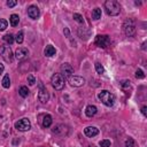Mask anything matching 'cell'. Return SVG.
I'll list each match as a JSON object with an SVG mask.
<instances>
[{"label": "cell", "mask_w": 147, "mask_h": 147, "mask_svg": "<svg viewBox=\"0 0 147 147\" xmlns=\"http://www.w3.org/2000/svg\"><path fill=\"white\" fill-rule=\"evenodd\" d=\"M134 146V140L132 138H127L125 141V147H133Z\"/></svg>", "instance_id": "29"}, {"label": "cell", "mask_w": 147, "mask_h": 147, "mask_svg": "<svg viewBox=\"0 0 147 147\" xmlns=\"http://www.w3.org/2000/svg\"><path fill=\"white\" fill-rule=\"evenodd\" d=\"M94 67H95V71H96L99 75H102V74H105V68H103V65H102L101 63H99V62H95V63H94Z\"/></svg>", "instance_id": "24"}, {"label": "cell", "mask_w": 147, "mask_h": 147, "mask_svg": "<svg viewBox=\"0 0 147 147\" xmlns=\"http://www.w3.org/2000/svg\"><path fill=\"white\" fill-rule=\"evenodd\" d=\"M123 31L127 37H133L136 34V25L132 20H126L123 24Z\"/></svg>", "instance_id": "7"}, {"label": "cell", "mask_w": 147, "mask_h": 147, "mask_svg": "<svg viewBox=\"0 0 147 147\" xmlns=\"http://www.w3.org/2000/svg\"><path fill=\"white\" fill-rule=\"evenodd\" d=\"M105 9L108 15L116 16L121 13V5L116 0H107L105 1Z\"/></svg>", "instance_id": "1"}, {"label": "cell", "mask_w": 147, "mask_h": 147, "mask_svg": "<svg viewBox=\"0 0 147 147\" xmlns=\"http://www.w3.org/2000/svg\"><path fill=\"white\" fill-rule=\"evenodd\" d=\"M96 111H98V108L94 105H88L86 107V109H85V115L87 117H93L96 114Z\"/></svg>", "instance_id": "15"}, {"label": "cell", "mask_w": 147, "mask_h": 147, "mask_svg": "<svg viewBox=\"0 0 147 147\" xmlns=\"http://www.w3.org/2000/svg\"><path fill=\"white\" fill-rule=\"evenodd\" d=\"M101 14H102L101 9H100L99 7H96V8H94V9H93V11H92V18L96 21V20L101 18Z\"/></svg>", "instance_id": "19"}, {"label": "cell", "mask_w": 147, "mask_h": 147, "mask_svg": "<svg viewBox=\"0 0 147 147\" xmlns=\"http://www.w3.org/2000/svg\"><path fill=\"white\" fill-rule=\"evenodd\" d=\"M38 99H39V101L41 102V103H47L48 102V100H49V93H48V91H47V88L42 85V84H40L39 85V92H38Z\"/></svg>", "instance_id": "8"}, {"label": "cell", "mask_w": 147, "mask_h": 147, "mask_svg": "<svg viewBox=\"0 0 147 147\" xmlns=\"http://www.w3.org/2000/svg\"><path fill=\"white\" fill-rule=\"evenodd\" d=\"M98 99L107 107H111L115 103V95L107 90H102L98 93Z\"/></svg>", "instance_id": "2"}, {"label": "cell", "mask_w": 147, "mask_h": 147, "mask_svg": "<svg viewBox=\"0 0 147 147\" xmlns=\"http://www.w3.org/2000/svg\"><path fill=\"white\" fill-rule=\"evenodd\" d=\"M51 84L56 91H61L64 87V78L61 74H54L51 78Z\"/></svg>", "instance_id": "3"}, {"label": "cell", "mask_w": 147, "mask_h": 147, "mask_svg": "<svg viewBox=\"0 0 147 147\" xmlns=\"http://www.w3.org/2000/svg\"><path fill=\"white\" fill-rule=\"evenodd\" d=\"M68 82L74 87H80L85 84V78H83L80 76H71L68 78Z\"/></svg>", "instance_id": "11"}, {"label": "cell", "mask_w": 147, "mask_h": 147, "mask_svg": "<svg viewBox=\"0 0 147 147\" xmlns=\"http://www.w3.org/2000/svg\"><path fill=\"white\" fill-rule=\"evenodd\" d=\"M28 15H29L30 18L37 20V18L40 16V10H39V8H38L37 6L31 5V6L28 7Z\"/></svg>", "instance_id": "12"}, {"label": "cell", "mask_w": 147, "mask_h": 147, "mask_svg": "<svg viewBox=\"0 0 147 147\" xmlns=\"http://www.w3.org/2000/svg\"><path fill=\"white\" fill-rule=\"evenodd\" d=\"M14 126H15L16 130L22 131V132H25V131H29L31 129V122L28 118H21L17 122H15Z\"/></svg>", "instance_id": "6"}, {"label": "cell", "mask_w": 147, "mask_h": 147, "mask_svg": "<svg viewBox=\"0 0 147 147\" xmlns=\"http://www.w3.org/2000/svg\"><path fill=\"white\" fill-rule=\"evenodd\" d=\"M52 132H53L54 134L59 136V137H64V136L68 134L69 129H68V126L64 125V124H57V125H55V126L52 129Z\"/></svg>", "instance_id": "9"}, {"label": "cell", "mask_w": 147, "mask_h": 147, "mask_svg": "<svg viewBox=\"0 0 147 147\" xmlns=\"http://www.w3.org/2000/svg\"><path fill=\"white\" fill-rule=\"evenodd\" d=\"M60 70H61V75L63 76V78L64 77L69 78V77L74 76V68H72V65L70 63H63L60 67Z\"/></svg>", "instance_id": "10"}, {"label": "cell", "mask_w": 147, "mask_h": 147, "mask_svg": "<svg viewBox=\"0 0 147 147\" xmlns=\"http://www.w3.org/2000/svg\"><path fill=\"white\" fill-rule=\"evenodd\" d=\"M52 116L51 115H48V114H46V115H44L42 116V119H41V125L44 126V127H49L51 125H52Z\"/></svg>", "instance_id": "16"}, {"label": "cell", "mask_w": 147, "mask_h": 147, "mask_svg": "<svg viewBox=\"0 0 147 147\" xmlns=\"http://www.w3.org/2000/svg\"><path fill=\"white\" fill-rule=\"evenodd\" d=\"M6 5H7L9 8H13V7H15V6L17 5V1H16V0H8V1L6 2Z\"/></svg>", "instance_id": "31"}, {"label": "cell", "mask_w": 147, "mask_h": 147, "mask_svg": "<svg viewBox=\"0 0 147 147\" xmlns=\"http://www.w3.org/2000/svg\"><path fill=\"white\" fill-rule=\"evenodd\" d=\"M28 54H29V51H28L26 48H24V47H20V48L16 49L14 56H15L17 60H24V59L28 56Z\"/></svg>", "instance_id": "13"}, {"label": "cell", "mask_w": 147, "mask_h": 147, "mask_svg": "<svg viewBox=\"0 0 147 147\" xmlns=\"http://www.w3.org/2000/svg\"><path fill=\"white\" fill-rule=\"evenodd\" d=\"M23 40H24V33H23V31H18L15 36V41L17 44H22Z\"/></svg>", "instance_id": "22"}, {"label": "cell", "mask_w": 147, "mask_h": 147, "mask_svg": "<svg viewBox=\"0 0 147 147\" xmlns=\"http://www.w3.org/2000/svg\"><path fill=\"white\" fill-rule=\"evenodd\" d=\"M121 86H122L123 88H129V87H131L130 80H122V82H121Z\"/></svg>", "instance_id": "30"}, {"label": "cell", "mask_w": 147, "mask_h": 147, "mask_svg": "<svg viewBox=\"0 0 147 147\" xmlns=\"http://www.w3.org/2000/svg\"><path fill=\"white\" fill-rule=\"evenodd\" d=\"M136 78H138V79L145 78V74H144V71H142L141 69H138V70L136 71Z\"/></svg>", "instance_id": "28"}, {"label": "cell", "mask_w": 147, "mask_h": 147, "mask_svg": "<svg viewBox=\"0 0 147 147\" xmlns=\"http://www.w3.org/2000/svg\"><path fill=\"white\" fill-rule=\"evenodd\" d=\"M84 133H85L86 137L93 138V137H95L96 134H99V129L95 127V126H87V127L84 129Z\"/></svg>", "instance_id": "14"}, {"label": "cell", "mask_w": 147, "mask_h": 147, "mask_svg": "<svg viewBox=\"0 0 147 147\" xmlns=\"http://www.w3.org/2000/svg\"><path fill=\"white\" fill-rule=\"evenodd\" d=\"M99 145H100V147H110L111 142H110V140H108V139H103V140H100Z\"/></svg>", "instance_id": "26"}, {"label": "cell", "mask_w": 147, "mask_h": 147, "mask_svg": "<svg viewBox=\"0 0 147 147\" xmlns=\"http://www.w3.org/2000/svg\"><path fill=\"white\" fill-rule=\"evenodd\" d=\"M3 70H5V67H3V64H1V63H0V75L3 72Z\"/></svg>", "instance_id": "34"}, {"label": "cell", "mask_w": 147, "mask_h": 147, "mask_svg": "<svg viewBox=\"0 0 147 147\" xmlns=\"http://www.w3.org/2000/svg\"><path fill=\"white\" fill-rule=\"evenodd\" d=\"M0 55H1V57H2L6 62H8V63L14 60V54H13V52H11V48H10L9 46H7V45H2V46L0 47Z\"/></svg>", "instance_id": "4"}, {"label": "cell", "mask_w": 147, "mask_h": 147, "mask_svg": "<svg viewBox=\"0 0 147 147\" xmlns=\"http://www.w3.org/2000/svg\"><path fill=\"white\" fill-rule=\"evenodd\" d=\"M94 44L99 47L107 48L110 45V37L107 34H98L94 39Z\"/></svg>", "instance_id": "5"}, {"label": "cell", "mask_w": 147, "mask_h": 147, "mask_svg": "<svg viewBox=\"0 0 147 147\" xmlns=\"http://www.w3.org/2000/svg\"><path fill=\"white\" fill-rule=\"evenodd\" d=\"M1 83H2V86L5 88H9V86H10V78H9V76L8 75H5Z\"/></svg>", "instance_id": "23"}, {"label": "cell", "mask_w": 147, "mask_h": 147, "mask_svg": "<svg viewBox=\"0 0 147 147\" xmlns=\"http://www.w3.org/2000/svg\"><path fill=\"white\" fill-rule=\"evenodd\" d=\"M28 83H29V85H34V83H36V78H34V76L29 75V76H28Z\"/></svg>", "instance_id": "32"}, {"label": "cell", "mask_w": 147, "mask_h": 147, "mask_svg": "<svg viewBox=\"0 0 147 147\" xmlns=\"http://www.w3.org/2000/svg\"><path fill=\"white\" fill-rule=\"evenodd\" d=\"M29 88L26 87V86H21L20 87V90H18V93H20V95L22 96V98H26L28 95H29Z\"/></svg>", "instance_id": "21"}, {"label": "cell", "mask_w": 147, "mask_h": 147, "mask_svg": "<svg viewBox=\"0 0 147 147\" xmlns=\"http://www.w3.org/2000/svg\"><path fill=\"white\" fill-rule=\"evenodd\" d=\"M55 53H56V49H55V47L52 46V45H47L46 48L44 49V54H45L46 56H48V57L55 55Z\"/></svg>", "instance_id": "17"}, {"label": "cell", "mask_w": 147, "mask_h": 147, "mask_svg": "<svg viewBox=\"0 0 147 147\" xmlns=\"http://www.w3.org/2000/svg\"><path fill=\"white\" fill-rule=\"evenodd\" d=\"M7 26H8V22L6 20H3V18H0V31L6 30Z\"/></svg>", "instance_id": "27"}, {"label": "cell", "mask_w": 147, "mask_h": 147, "mask_svg": "<svg viewBox=\"0 0 147 147\" xmlns=\"http://www.w3.org/2000/svg\"><path fill=\"white\" fill-rule=\"evenodd\" d=\"M2 39H3V41L5 42H7V44H13L14 41H15V37L11 34V33H7V34H5L3 37H2Z\"/></svg>", "instance_id": "20"}, {"label": "cell", "mask_w": 147, "mask_h": 147, "mask_svg": "<svg viewBox=\"0 0 147 147\" xmlns=\"http://www.w3.org/2000/svg\"><path fill=\"white\" fill-rule=\"evenodd\" d=\"M72 17H74V20H75L76 22H78V23H80V24H83V23H84V17H83L80 14L75 13V14L72 15Z\"/></svg>", "instance_id": "25"}, {"label": "cell", "mask_w": 147, "mask_h": 147, "mask_svg": "<svg viewBox=\"0 0 147 147\" xmlns=\"http://www.w3.org/2000/svg\"><path fill=\"white\" fill-rule=\"evenodd\" d=\"M9 22H10V25L11 26L18 25V23H20V16L17 14H11L10 17H9Z\"/></svg>", "instance_id": "18"}, {"label": "cell", "mask_w": 147, "mask_h": 147, "mask_svg": "<svg viewBox=\"0 0 147 147\" xmlns=\"http://www.w3.org/2000/svg\"><path fill=\"white\" fill-rule=\"evenodd\" d=\"M141 113H142V115H144L145 117L147 116V107H146V106H142V107H141Z\"/></svg>", "instance_id": "33"}]
</instances>
